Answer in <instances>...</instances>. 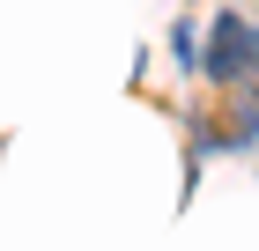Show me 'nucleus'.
I'll list each match as a JSON object with an SVG mask.
<instances>
[{
    "label": "nucleus",
    "mask_w": 259,
    "mask_h": 251,
    "mask_svg": "<svg viewBox=\"0 0 259 251\" xmlns=\"http://www.w3.org/2000/svg\"><path fill=\"white\" fill-rule=\"evenodd\" d=\"M207 81H237V74H252V22H237V15H222L215 22V44H207Z\"/></svg>",
    "instance_id": "nucleus-1"
}]
</instances>
